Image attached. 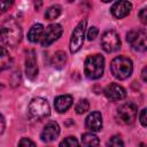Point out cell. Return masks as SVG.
<instances>
[{
  "instance_id": "9",
  "label": "cell",
  "mask_w": 147,
  "mask_h": 147,
  "mask_svg": "<svg viewBox=\"0 0 147 147\" xmlns=\"http://www.w3.org/2000/svg\"><path fill=\"white\" fill-rule=\"evenodd\" d=\"M63 30H62V26L60 24H51L46 28V30L44 31V34H42V38H41V45L44 47H47L49 46L51 44H53L55 40H57L61 34H62Z\"/></svg>"
},
{
  "instance_id": "16",
  "label": "cell",
  "mask_w": 147,
  "mask_h": 147,
  "mask_svg": "<svg viewBox=\"0 0 147 147\" xmlns=\"http://www.w3.org/2000/svg\"><path fill=\"white\" fill-rule=\"evenodd\" d=\"M44 26L42 24H34L30 28L29 32H28V39L31 42H38L39 40H41L42 34H44Z\"/></svg>"
},
{
  "instance_id": "22",
  "label": "cell",
  "mask_w": 147,
  "mask_h": 147,
  "mask_svg": "<svg viewBox=\"0 0 147 147\" xmlns=\"http://www.w3.org/2000/svg\"><path fill=\"white\" fill-rule=\"evenodd\" d=\"M88 108H90L88 101H87L86 99H80V100L77 102V105H76V107H75V110H76L77 114H84V113H86V111L88 110Z\"/></svg>"
},
{
  "instance_id": "1",
  "label": "cell",
  "mask_w": 147,
  "mask_h": 147,
  "mask_svg": "<svg viewBox=\"0 0 147 147\" xmlns=\"http://www.w3.org/2000/svg\"><path fill=\"white\" fill-rule=\"evenodd\" d=\"M22 28L14 17L6 18L0 26V38L8 47H16L22 40Z\"/></svg>"
},
{
  "instance_id": "20",
  "label": "cell",
  "mask_w": 147,
  "mask_h": 147,
  "mask_svg": "<svg viewBox=\"0 0 147 147\" xmlns=\"http://www.w3.org/2000/svg\"><path fill=\"white\" fill-rule=\"evenodd\" d=\"M60 14H61V7H60L59 5H54V6H51V7L46 10L45 17H46L47 20H49V21H53V20L57 18V17L60 16Z\"/></svg>"
},
{
  "instance_id": "28",
  "label": "cell",
  "mask_w": 147,
  "mask_h": 147,
  "mask_svg": "<svg viewBox=\"0 0 147 147\" xmlns=\"http://www.w3.org/2000/svg\"><path fill=\"white\" fill-rule=\"evenodd\" d=\"M139 17H140V21H141L144 24L147 23V9H146V8H142V9L140 10Z\"/></svg>"
},
{
  "instance_id": "14",
  "label": "cell",
  "mask_w": 147,
  "mask_h": 147,
  "mask_svg": "<svg viewBox=\"0 0 147 147\" xmlns=\"http://www.w3.org/2000/svg\"><path fill=\"white\" fill-rule=\"evenodd\" d=\"M85 125L92 132H98L102 129V116L99 111H92L85 119Z\"/></svg>"
},
{
  "instance_id": "11",
  "label": "cell",
  "mask_w": 147,
  "mask_h": 147,
  "mask_svg": "<svg viewBox=\"0 0 147 147\" xmlns=\"http://www.w3.org/2000/svg\"><path fill=\"white\" fill-rule=\"evenodd\" d=\"M60 134V126L56 122H48L45 126L44 130L41 131L40 138L45 142H52L54 141Z\"/></svg>"
},
{
  "instance_id": "15",
  "label": "cell",
  "mask_w": 147,
  "mask_h": 147,
  "mask_svg": "<svg viewBox=\"0 0 147 147\" xmlns=\"http://www.w3.org/2000/svg\"><path fill=\"white\" fill-rule=\"evenodd\" d=\"M72 102H74V99L71 95L69 94L59 95L57 98H55V101H54L55 110L57 113H65L72 106Z\"/></svg>"
},
{
  "instance_id": "13",
  "label": "cell",
  "mask_w": 147,
  "mask_h": 147,
  "mask_svg": "<svg viewBox=\"0 0 147 147\" xmlns=\"http://www.w3.org/2000/svg\"><path fill=\"white\" fill-rule=\"evenodd\" d=\"M131 9H132V5L129 1H116L111 6L110 11L115 18H123L130 14Z\"/></svg>"
},
{
  "instance_id": "24",
  "label": "cell",
  "mask_w": 147,
  "mask_h": 147,
  "mask_svg": "<svg viewBox=\"0 0 147 147\" xmlns=\"http://www.w3.org/2000/svg\"><path fill=\"white\" fill-rule=\"evenodd\" d=\"M18 147H36V144L29 138H22L18 142Z\"/></svg>"
},
{
  "instance_id": "8",
  "label": "cell",
  "mask_w": 147,
  "mask_h": 147,
  "mask_svg": "<svg viewBox=\"0 0 147 147\" xmlns=\"http://www.w3.org/2000/svg\"><path fill=\"white\" fill-rule=\"evenodd\" d=\"M101 46L107 53H113L119 49L121 47V39L116 31L108 30L101 36Z\"/></svg>"
},
{
  "instance_id": "7",
  "label": "cell",
  "mask_w": 147,
  "mask_h": 147,
  "mask_svg": "<svg viewBox=\"0 0 147 147\" xmlns=\"http://www.w3.org/2000/svg\"><path fill=\"white\" fill-rule=\"evenodd\" d=\"M86 20H82L77 26L75 28V30L72 31L71 38H70V52L71 53H76L80 49V47L83 46L84 42V36H85V29H86Z\"/></svg>"
},
{
  "instance_id": "17",
  "label": "cell",
  "mask_w": 147,
  "mask_h": 147,
  "mask_svg": "<svg viewBox=\"0 0 147 147\" xmlns=\"http://www.w3.org/2000/svg\"><path fill=\"white\" fill-rule=\"evenodd\" d=\"M99 142V138L94 133L86 132L82 136V144L84 147H98Z\"/></svg>"
},
{
  "instance_id": "27",
  "label": "cell",
  "mask_w": 147,
  "mask_h": 147,
  "mask_svg": "<svg viewBox=\"0 0 147 147\" xmlns=\"http://www.w3.org/2000/svg\"><path fill=\"white\" fill-rule=\"evenodd\" d=\"M139 121H140V123H141V125H142L144 127L147 126V122H146V109H145V108H144V109L140 111V114H139Z\"/></svg>"
},
{
  "instance_id": "12",
  "label": "cell",
  "mask_w": 147,
  "mask_h": 147,
  "mask_svg": "<svg viewBox=\"0 0 147 147\" xmlns=\"http://www.w3.org/2000/svg\"><path fill=\"white\" fill-rule=\"evenodd\" d=\"M105 95L107 96V99H109L111 101H118V100H122L125 98L126 91L123 86H121L116 83H113V84H109L105 88Z\"/></svg>"
},
{
  "instance_id": "19",
  "label": "cell",
  "mask_w": 147,
  "mask_h": 147,
  "mask_svg": "<svg viewBox=\"0 0 147 147\" xmlns=\"http://www.w3.org/2000/svg\"><path fill=\"white\" fill-rule=\"evenodd\" d=\"M67 62V55L63 51H57L52 59V64L56 69H62Z\"/></svg>"
},
{
  "instance_id": "3",
  "label": "cell",
  "mask_w": 147,
  "mask_h": 147,
  "mask_svg": "<svg viewBox=\"0 0 147 147\" xmlns=\"http://www.w3.org/2000/svg\"><path fill=\"white\" fill-rule=\"evenodd\" d=\"M110 71L115 78L119 80L126 79L132 75L133 71L132 61L126 56H116L110 62Z\"/></svg>"
},
{
  "instance_id": "23",
  "label": "cell",
  "mask_w": 147,
  "mask_h": 147,
  "mask_svg": "<svg viewBox=\"0 0 147 147\" xmlns=\"http://www.w3.org/2000/svg\"><path fill=\"white\" fill-rule=\"evenodd\" d=\"M107 146L108 147H124V142L119 136H113L108 140Z\"/></svg>"
},
{
  "instance_id": "18",
  "label": "cell",
  "mask_w": 147,
  "mask_h": 147,
  "mask_svg": "<svg viewBox=\"0 0 147 147\" xmlns=\"http://www.w3.org/2000/svg\"><path fill=\"white\" fill-rule=\"evenodd\" d=\"M10 64H11V57L8 51L5 47L0 46V71L8 69Z\"/></svg>"
},
{
  "instance_id": "30",
  "label": "cell",
  "mask_w": 147,
  "mask_h": 147,
  "mask_svg": "<svg viewBox=\"0 0 147 147\" xmlns=\"http://www.w3.org/2000/svg\"><path fill=\"white\" fill-rule=\"evenodd\" d=\"M147 67H144L142 71H141V76H142V80L144 82H147Z\"/></svg>"
},
{
  "instance_id": "25",
  "label": "cell",
  "mask_w": 147,
  "mask_h": 147,
  "mask_svg": "<svg viewBox=\"0 0 147 147\" xmlns=\"http://www.w3.org/2000/svg\"><path fill=\"white\" fill-rule=\"evenodd\" d=\"M98 33H99L98 28L96 26H91L87 31V39L88 40H94L98 37Z\"/></svg>"
},
{
  "instance_id": "4",
  "label": "cell",
  "mask_w": 147,
  "mask_h": 147,
  "mask_svg": "<svg viewBox=\"0 0 147 147\" xmlns=\"http://www.w3.org/2000/svg\"><path fill=\"white\" fill-rule=\"evenodd\" d=\"M28 110H29L30 116L34 119H38V121L48 117L51 114V108H49L47 100L44 98H40V96L33 98L30 101Z\"/></svg>"
},
{
  "instance_id": "5",
  "label": "cell",
  "mask_w": 147,
  "mask_h": 147,
  "mask_svg": "<svg viewBox=\"0 0 147 147\" xmlns=\"http://www.w3.org/2000/svg\"><path fill=\"white\" fill-rule=\"evenodd\" d=\"M137 113H138V108L134 103H124L122 105L117 111H116V119L118 123L121 124H131L134 122L136 117H137Z\"/></svg>"
},
{
  "instance_id": "10",
  "label": "cell",
  "mask_w": 147,
  "mask_h": 147,
  "mask_svg": "<svg viewBox=\"0 0 147 147\" xmlns=\"http://www.w3.org/2000/svg\"><path fill=\"white\" fill-rule=\"evenodd\" d=\"M25 75L29 79L33 80L38 76V65H37V57L34 51L30 49L26 52L25 55Z\"/></svg>"
},
{
  "instance_id": "31",
  "label": "cell",
  "mask_w": 147,
  "mask_h": 147,
  "mask_svg": "<svg viewBox=\"0 0 147 147\" xmlns=\"http://www.w3.org/2000/svg\"><path fill=\"white\" fill-rule=\"evenodd\" d=\"M139 147H146V144H144V142H141V144L139 145Z\"/></svg>"
},
{
  "instance_id": "2",
  "label": "cell",
  "mask_w": 147,
  "mask_h": 147,
  "mask_svg": "<svg viewBox=\"0 0 147 147\" xmlns=\"http://www.w3.org/2000/svg\"><path fill=\"white\" fill-rule=\"evenodd\" d=\"M105 59L100 54H93L86 57L84 63L85 76L90 79H98L103 75Z\"/></svg>"
},
{
  "instance_id": "26",
  "label": "cell",
  "mask_w": 147,
  "mask_h": 147,
  "mask_svg": "<svg viewBox=\"0 0 147 147\" xmlns=\"http://www.w3.org/2000/svg\"><path fill=\"white\" fill-rule=\"evenodd\" d=\"M11 1L9 0H0V15L3 14L5 11H7V9L11 6Z\"/></svg>"
},
{
  "instance_id": "6",
  "label": "cell",
  "mask_w": 147,
  "mask_h": 147,
  "mask_svg": "<svg viewBox=\"0 0 147 147\" xmlns=\"http://www.w3.org/2000/svg\"><path fill=\"white\" fill-rule=\"evenodd\" d=\"M126 40L134 51L145 52L147 48L146 31L145 30H131L126 34Z\"/></svg>"
},
{
  "instance_id": "29",
  "label": "cell",
  "mask_w": 147,
  "mask_h": 147,
  "mask_svg": "<svg viewBox=\"0 0 147 147\" xmlns=\"http://www.w3.org/2000/svg\"><path fill=\"white\" fill-rule=\"evenodd\" d=\"M5 127H6L5 117H3V116H2V114L0 113V136L3 133V131H5Z\"/></svg>"
},
{
  "instance_id": "21",
  "label": "cell",
  "mask_w": 147,
  "mask_h": 147,
  "mask_svg": "<svg viewBox=\"0 0 147 147\" xmlns=\"http://www.w3.org/2000/svg\"><path fill=\"white\" fill-rule=\"evenodd\" d=\"M59 147H80V145L75 137H67L60 142Z\"/></svg>"
}]
</instances>
